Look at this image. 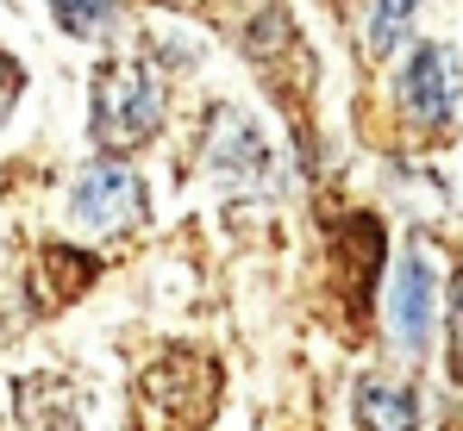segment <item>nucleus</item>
<instances>
[{"label": "nucleus", "instance_id": "f257e3e1", "mask_svg": "<svg viewBox=\"0 0 463 431\" xmlns=\"http://www.w3.org/2000/svg\"><path fill=\"white\" fill-rule=\"evenodd\" d=\"M156 126H163V81L132 57L100 63L94 70V144L119 156V150L151 144Z\"/></svg>", "mask_w": 463, "mask_h": 431}, {"label": "nucleus", "instance_id": "f03ea898", "mask_svg": "<svg viewBox=\"0 0 463 431\" xmlns=\"http://www.w3.org/2000/svg\"><path fill=\"white\" fill-rule=\"evenodd\" d=\"M145 400H151L175 431L213 426V413H220V362L188 351V344L163 351V357L145 369Z\"/></svg>", "mask_w": 463, "mask_h": 431}, {"label": "nucleus", "instance_id": "7ed1b4c3", "mask_svg": "<svg viewBox=\"0 0 463 431\" xmlns=\"http://www.w3.org/2000/svg\"><path fill=\"white\" fill-rule=\"evenodd\" d=\"M376 276H383V225L376 213H351L332 225V282L345 294V313L364 319L376 300Z\"/></svg>", "mask_w": 463, "mask_h": 431}, {"label": "nucleus", "instance_id": "20e7f679", "mask_svg": "<svg viewBox=\"0 0 463 431\" xmlns=\"http://www.w3.org/2000/svg\"><path fill=\"white\" fill-rule=\"evenodd\" d=\"M70 207H76V219L88 231H107V238L132 231L145 219V182L132 169H119V163H94V169H81Z\"/></svg>", "mask_w": 463, "mask_h": 431}, {"label": "nucleus", "instance_id": "39448f33", "mask_svg": "<svg viewBox=\"0 0 463 431\" xmlns=\"http://www.w3.org/2000/svg\"><path fill=\"white\" fill-rule=\"evenodd\" d=\"M432 306H439V276L420 250H407L394 263V287H388V325H394V344L407 357L432 344Z\"/></svg>", "mask_w": 463, "mask_h": 431}, {"label": "nucleus", "instance_id": "423d86ee", "mask_svg": "<svg viewBox=\"0 0 463 431\" xmlns=\"http://www.w3.org/2000/svg\"><path fill=\"white\" fill-rule=\"evenodd\" d=\"M458 88H463V70L451 63V51H445V44H420V51L407 57V70H401V107H407L413 119L439 126V119H451Z\"/></svg>", "mask_w": 463, "mask_h": 431}, {"label": "nucleus", "instance_id": "0eeeda50", "mask_svg": "<svg viewBox=\"0 0 463 431\" xmlns=\"http://www.w3.org/2000/svg\"><path fill=\"white\" fill-rule=\"evenodd\" d=\"M94 282H100V257H94V250H76V244H44V250H38V276H32L38 313L70 306V300L88 294Z\"/></svg>", "mask_w": 463, "mask_h": 431}, {"label": "nucleus", "instance_id": "6e6552de", "mask_svg": "<svg viewBox=\"0 0 463 431\" xmlns=\"http://www.w3.org/2000/svg\"><path fill=\"white\" fill-rule=\"evenodd\" d=\"M351 413H357V426H364V431H413V426H420V400H413V388H394V381H357Z\"/></svg>", "mask_w": 463, "mask_h": 431}, {"label": "nucleus", "instance_id": "1a4fd4ad", "mask_svg": "<svg viewBox=\"0 0 463 431\" xmlns=\"http://www.w3.org/2000/svg\"><path fill=\"white\" fill-rule=\"evenodd\" d=\"M51 13L70 38H100L113 25V0H51Z\"/></svg>", "mask_w": 463, "mask_h": 431}, {"label": "nucleus", "instance_id": "9d476101", "mask_svg": "<svg viewBox=\"0 0 463 431\" xmlns=\"http://www.w3.org/2000/svg\"><path fill=\"white\" fill-rule=\"evenodd\" d=\"M413 6H420V0H376V19H370V57H388V51L407 38Z\"/></svg>", "mask_w": 463, "mask_h": 431}, {"label": "nucleus", "instance_id": "9b49d317", "mask_svg": "<svg viewBox=\"0 0 463 431\" xmlns=\"http://www.w3.org/2000/svg\"><path fill=\"white\" fill-rule=\"evenodd\" d=\"M19 88H25V70H19V63H13V57L0 51V119H6V113L19 107Z\"/></svg>", "mask_w": 463, "mask_h": 431}, {"label": "nucleus", "instance_id": "f8f14e48", "mask_svg": "<svg viewBox=\"0 0 463 431\" xmlns=\"http://www.w3.org/2000/svg\"><path fill=\"white\" fill-rule=\"evenodd\" d=\"M451 375L463 381V287H458V306H451Z\"/></svg>", "mask_w": 463, "mask_h": 431}]
</instances>
